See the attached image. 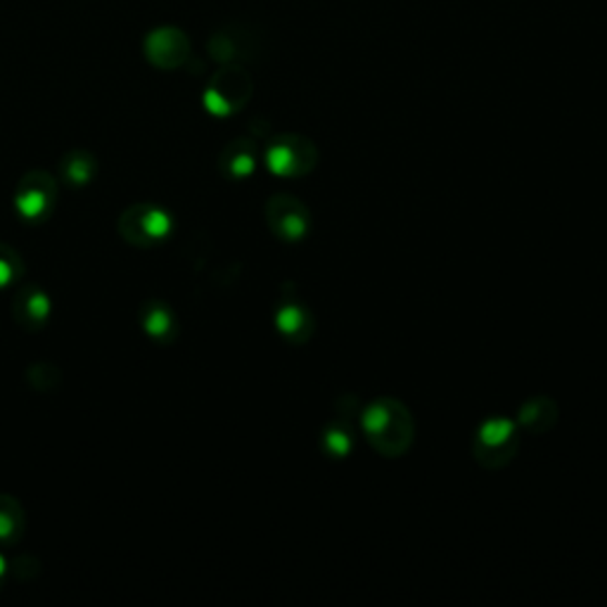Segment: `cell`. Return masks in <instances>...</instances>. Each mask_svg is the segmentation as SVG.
I'll use <instances>...</instances> for the list:
<instances>
[{
  "label": "cell",
  "instance_id": "cell-5",
  "mask_svg": "<svg viewBox=\"0 0 607 607\" xmlns=\"http://www.w3.org/2000/svg\"><path fill=\"white\" fill-rule=\"evenodd\" d=\"M252 94V82L240 70L221 72L207 90V108L214 114H231L240 110Z\"/></svg>",
  "mask_w": 607,
  "mask_h": 607
},
{
  "label": "cell",
  "instance_id": "cell-3",
  "mask_svg": "<svg viewBox=\"0 0 607 607\" xmlns=\"http://www.w3.org/2000/svg\"><path fill=\"white\" fill-rule=\"evenodd\" d=\"M267 162L275 176L301 178L309 176L319 164V148L301 134H283L269 145Z\"/></svg>",
  "mask_w": 607,
  "mask_h": 607
},
{
  "label": "cell",
  "instance_id": "cell-2",
  "mask_svg": "<svg viewBox=\"0 0 607 607\" xmlns=\"http://www.w3.org/2000/svg\"><path fill=\"white\" fill-rule=\"evenodd\" d=\"M520 428L508 418L484 420L472 439V456L484 470L508 468L520 451Z\"/></svg>",
  "mask_w": 607,
  "mask_h": 607
},
{
  "label": "cell",
  "instance_id": "cell-4",
  "mask_svg": "<svg viewBox=\"0 0 607 607\" xmlns=\"http://www.w3.org/2000/svg\"><path fill=\"white\" fill-rule=\"evenodd\" d=\"M267 223L283 243H297L311 228V211L295 195H273L267 205Z\"/></svg>",
  "mask_w": 607,
  "mask_h": 607
},
{
  "label": "cell",
  "instance_id": "cell-1",
  "mask_svg": "<svg viewBox=\"0 0 607 607\" xmlns=\"http://www.w3.org/2000/svg\"><path fill=\"white\" fill-rule=\"evenodd\" d=\"M361 428L373 451L382 458H401L416 439L413 413L401 399L380 397L361 413Z\"/></svg>",
  "mask_w": 607,
  "mask_h": 607
},
{
  "label": "cell",
  "instance_id": "cell-6",
  "mask_svg": "<svg viewBox=\"0 0 607 607\" xmlns=\"http://www.w3.org/2000/svg\"><path fill=\"white\" fill-rule=\"evenodd\" d=\"M560 418V408L550 397H532L527 399L518 411V428L532 437L548 434Z\"/></svg>",
  "mask_w": 607,
  "mask_h": 607
},
{
  "label": "cell",
  "instance_id": "cell-9",
  "mask_svg": "<svg viewBox=\"0 0 607 607\" xmlns=\"http://www.w3.org/2000/svg\"><path fill=\"white\" fill-rule=\"evenodd\" d=\"M325 448H327V454H333L337 458L342 456H347L351 451V446H354V437H351V432L349 428H339V425H333L327 432H325Z\"/></svg>",
  "mask_w": 607,
  "mask_h": 607
},
{
  "label": "cell",
  "instance_id": "cell-8",
  "mask_svg": "<svg viewBox=\"0 0 607 607\" xmlns=\"http://www.w3.org/2000/svg\"><path fill=\"white\" fill-rule=\"evenodd\" d=\"M257 154L255 145H249L247 140H235L231 148L226 150V171L235 178L249 176L255 171Z\"/></svg>",
  "mask_w": 607,
  "mask_h": 607
},
{
  "label": "cell",
  "instance_id": "cell-10",
  "mask_svg": "<svg viewBox=\"0 0 607 607\" xmlns=\"http://www.w3.org/2000/svg\"><path fill=\"white\" fill-rule=\"evenodd\" d=\"M10 273H12L10 263L3 257H0V285H5L10 281Z\"/></svg>",
  "mask_w": 607,
  "mask_h": 607
},
{
  "label": "cell",
  "instance_id": "cell-7",
  "mask_svg": "<svg viewBox=\"0 0 607 607\" xmlns=\"http://www.w3.org/2000/svg\"><path fill=\"white\" fill-rule=\"evenodd\" d=\"M275 321H278L281 333L289 342H295V345H304V342H309L313 337V330H315L313 315L299 301H283Z\"/></svg>",
  "mask_w": 607,
  "mask_h": 607
}]
</instances>
